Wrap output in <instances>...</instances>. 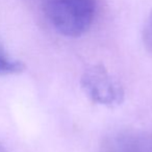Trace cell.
<instances>
[{
    "label": "cell",
    "mask_w": 152,
    "mask_h": 152,
    "mask_svg": "<svg viewBox=\"0 0 152 152\" xmlns=\"http://www.w3.org/2000/svg\"><path fill=\"white\" fill-rule=\"evenodd\" d=\"M0 152H7V150H5V148L3 147L1 144H0Z\"/></svg>",
    "instance_id": "obj_6"
},
{
    "label": "cell",
    "mask_w": 152,
    "mask_h": 152,
    "mask_svg": "<svg viewBox=\"0 0 152 152\" xmlns=\"http://www.w3.org/2000/svg\"><path fill=\"white\" fill-rule=\"evenodd\" d=\"M25 69V65L21 61L15 59L7 52L0 44V75H12L21 73Z\"/></svg>",
    "instance_id": "obj_4"
},
{
    "label": "cell",
    "mask_w": 152,
    "mask_h": 152,
    "mask_svg": "<svg viewBox=\"0 0 152 152\" xmlns=\"http://www.w3.org/2000/svg\"><path fill=\"white\" fill-rule=\"evenodd\" d=\"M100 152H152V134L135 130L119 131L104 140Z\"/></svg>",
    "instance_id": "obj_3"
},
{
    "label": "cell",
    "mask_w": 152,
    "mask_h": 152,
    "mask_svg": "<svg viewBox=\"0 0 152 152\" xmlns=\"http://www.w3.org/2000/svg\"><path fill=\"white\" fill-rule=\"evenodd\" d=\"M45 16L61 34L77 38L91 28L97 0H41Z\"/></svg>",
    "instance_id": "obj_1"
},
{
    "label": "cell",
    "mask_w": 152,
    "mask_h": 152,
    "mask_svg": "<svg viewBox=\"0 0 152 152\" xmlns=\"http://www.w3.org/2000/svg\"><path fill=\"white\" fill-rule=\"evenodd\" d=\"M80 86L85 95L93 103L116 107L124 101L125 91L122 83L102 65L88 68L81 75Z\"/></svg>",
    "instance_id": "obj_2"
},
{
    "label": "cell",
    "mask_w": 152,
    "mask_h": 152,
    "mask_svg": "<svg viewBox=\"0 0 152 152\" xmlns=\"http://www.w3.org/2000/svg\"><path fill=\"white\" fill-rule=\"evenodd\" d=\"M142 38L146 50L152 55V11L149 13L144 24Z\"/></svg>",
    "instance_id": "obj_5"
}]
</instances>
